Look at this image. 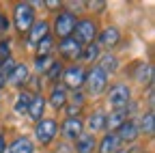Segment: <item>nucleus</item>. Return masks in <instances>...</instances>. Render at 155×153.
<instances>
[{"instance_id": "nucleus-1", "label": "nucleus", "mask_w": 155, "mask_h": 153, "mask_svg": "<svg viewBox=\"0 0 155 153\" xmlns=\"http://www.w3.org/2000/svg\"><path fill=\"white\" fill-rule=\"evenodd\" d=\"M35 24V11L30 2H17L15 5V28L19 32H28Z\"/></svg>"}, {"instance_id": "nucleus-2", "label": "nucleus", "mask_w": 155, "mask_h": 153, "mask_svg": "<svg viewBox=\"0 0 155 153\" xmlns=\"http://www.w3.org/2000/svg\"><path fill=\"white\" fill-rule=\"evenodd\" d=\"M84 82H86L91 95H101V93L106 91V86H108V75H106L99 67H93V69L86 73Z\"/></svg>"}, {"instance_id": "nucleus-3", "label": "nucleus", "mask_w": 155, "mask_h": 153, "mask_svg": "<svg viewBox=\"0 0 155 153\" xmlns=\"http://www.w3.org/2000/svg\"><path fill=\"white\" fill-rule=\"evenodd\" d=\"M108 99H110V106L114 110H125V106L129 104L131 99V93H129V86L127 84H114L108 93Z\"/></svg>"}, {"instance_id": "nucleus-4", "label": "nucleus", "mask_w": 155, "mask_h": 153, "mask_svg": "<svg viewBox=\"0 0 155 153\" xmlns=\"http://www.w3.org/2000/svg\"><path fill=\"white\" fill-rule=\"evenodd\" d=\"M73 28H75V17H73V13L63 11V13L56 15V20H54V32L61 37V39H67V37H71Z\"/></svg>"}, {"instance_id": "nucleus-5", "label": "nucleus", "mask_w": 155, "mask_h": 153, "mask_svg": "<svg viewBox=\"0 0 155 153\" xmlns=\"http://www.w3.org/2000/svg\"><path fill=\"white\" fill-rule=\"evenodd\" d=\"M73 30H75V39L82 45H88L93 43V39H97V24L93 20H80Z\"/></svg>"}, {"instance_id": "nucleus-6", "label": "nucleus", "mask_w": 155, "mask_h": 153, "mask_svg": "<svg viewBox=\"0 0 155 153\" xmlns=\"http://www.w3.org/2000/svg\"><path fill=\"white\" fill-rule=\"evenodd\" d=\"M84 78H86V71L78 65H71L67 69H63V80H65V86L67 88H73L78 91L82 84H84Z\"/></svg>"}, {"instance_id": "nucleus-7", "label": "nucleus", "mask_w": 155, "mask_h": 153, "mask_svg": "<svg viewBox=\"0 0 155 153\" xmlns=\"http://www.w3.org/2000/svg\"><path fill=\"white\" fill-rule=\"evenodd\" d=\"M56 131H58V125H56L54 119H41V121H37V129H35V134H37V138L41 140L43 145H48V142L54 140Z\"/></svg>"}, {"instance_id": "nucleus-8", "label": "nucleus", "mask_w": 155, "mask_h": 153, "mask_svg": "<svg viewBox=\"0 0 155 153\" xmlns=\"http://www.w3.org/2000/svg\"><path fill=\"white\" fill-rule=\"evenodd\" d=\"M82 43L75 39V37H67V39H63L61 43H58V52H61L65 58H80L82 54Z\"/></svg>"}, {"instance_id": "nucleus-9", "label": "nucleus", "mask_w": 155, "mask_h": 153, "mask_svg": "<svg viewBox=\"0 0 155 153\" xmlns=\"http://www.w3.org/2000/svg\"><path fill=\"white\" fill-rule=\"evenodd\" d=\"M97 45H104V48H114L116 43H119V39H121V32H119V28L116 26H108V28H104L101 32H99V37H97Z\"/></svg>"}, {"instance_id": "nucleus-10", "label": "nucleus", "mask_w": 155, "mask_h": 153, "mask_svg": "<svg viewBox=\"0 0 155 153\" xmlns=\"http://www.w3.org/2000/svg\"><path fill=\"white\" fill-rule=\"evenodd\" d=\"M45 35H50V24H48L45 20L35 22V24L30 26V30H28V43H30V45H37Z\"/></svg>"}, {"instance_id": "nucleus-11", "label": "nucleus", "mask_w": 155, "mask_h": 153, "mask_svg": "<svg viewBox=\"0 0 155 153\" xmlns=\"http://www.w3.org/2000/svg\"><path fill=\"white\" fill-rule=\"evenodd\" d=\"M138 123H136V121H125L121 127H119V134H116V136H119V140L121 142H134L136 138H138Z\"/></svg>"}, {"instance_id": "nucleus-12", "label": "nucleus", "mask_w": 155, "mask_h": 153, "mask_svg": "<svg viewBox=\"0 0 155 153\" xmlns=\"http://www.w3.org/2000/svg\"><path fill=\"white\" fill-rule=\"evenodd\" d=\"M82 127H84V123L80 121V119H67L65 121V125H63V134H65V138H69V140H75V138H80L82 136Z\"/></svg>"}, {"instance_id": "nucleus-13", "label": "nucleus", "mask_w": 155, "mask_h": 153, "mask_svg": "<svg viewBox=\"0 0 155 153\" xmlns=\"http://www.w3.org/2000/svg\"><path fill=\"white\" fill-rule=\"evenodd\" d=\"M99 151H101V153H116V151H121V140H119V136H116L114 131L106 134L104 140H101V145H99Z\"/></svg>"}, {"instance_id": "nucleus-14", "label": "nucleus", "mask_w": 155, "mask_h": 153, "mask_svg": "<svg viewBox=\"0 0 155 153\" xmlns=\"http://www.w3.org/2000/svg\"><path fill=\"white\" fill-rule=\"evenodd\" d=\"M43 110H45V99L41 97V95H32L30 106H28V114H30V119H35V121H41V117H43Z\"/></svg>"}, {"instance_id": "nucleus-15", "label": "nucleus", "mask_w": 155, "mask_h": 153, "mask_svg": "<svg viewBox=\"0 0 155 153\" xmlns=\"http://www.w3.org/2000/svg\"><path fill=\"white\" fill-rule=\"evenodd\" d=\"M95 136L93 134H82L80 138H75V149L78 153H93L95 151Z\"/></svg>"}, {"instance_id": "nucleus-16", "label": "nucleus", "mask_w": 155, "mask_h": 153, "mask_svg": "<svg viewBox=\"0 0 155 153\" xmlns=\"http://www.w3.org/2000/svg\"><path fill=\"white\" fill-rule=\"evenodd\" d=\"M127 121V110H114L110 117H106V127L110 129H119Z\"/></svg>"}, {"instance_id": "nucleus-17", "label": "nucleus", "mask_w": 155, "mask_h": 153, "mask_svg": "<svg viewBox=\"0 0 155 153\" xmlns=\"http://www.w3.org/2000/svg\"><path fill=\"white\" fill-rule=\"evenodd\" d=\"M28 67L26 65H15V69H13V73L9 75V82L11 84H15V86H19V84H24L26 80H28Z\"/></svg>"}, {"instance_id": "nucleus-18", "label": "nucleus", "mask_w": 155, "mask_h": 153, "mask_svg": "<svg viewBox=\"0 0 155 153\" xmlns=\"http://www.w3.org/2000/svg\"><path fill=\"white\" fill-rule=\"evenodd\" d=\"M50 104H52L56 110H58V108H65V104H67V91H65V86H56V88L52 91Z\"/></svg>"}, {"instance_id": "nucleus-19", "label": "nucleus", "mask_w": 155, "mask_h": 153, "mask_svg": "<svg viewBox=\"0 0 155 153\" xmlns=\"http://www.w3.org/2000/svg\"><path fill=\"white\" fill-rule=\"evenodd\" d=\"M99 69L108 75V73H114L116 69H119V61H116V56H112V54H106V56H101V61H99Z\"/></svg>"}, {"instance_id": "nucleus-20", "label": "nucleus", "mask_w": 155, "mask_h": 153, "mask_svg": "<svg viewBox=\"0 0 155 153\" xmlns=\"http://www.w3.org/2000/svg\"><path fill=\"white\" fill-rule=\"evenodd\" d=\"M9 153H32V142L28 138H17L9 147Z\"/></svg>"}, {"instance_id": "nucleus-21", "label": "nucleus", "mask_w": 155, "mask_h": 153, "mask_svg": "<svg viewBox=\"0 0 155 153\" xmlns=\"http://www.w3.org/2000/svg\"><path fill=\"white\" fill-rule=\"evenodd\" d=\"M88 127H91V134L97 131V129H104L106 127V114L104 112H95L88 117Z\"/></svg>"}, {"instance_id": "nucleus-22", "label": "nucleus", "mask_w": 155, "mask_h": 153, "mask_svg": "<svg viewBox=\"0 0 155 153\" xmlns=\"http://www.w3.org/2000/svg\"><path fill=\"white\" fill-rule=\"evenodd\" d=\"M52 48H54V39H52V35H45L43 39L37 43V52H39V56H50Z\"/></svg>"}, {"instance_id": "nucleus-23", "label": "nucleus", "mask_w": 155, "mask_h": 153, "mask_svg": "<svg viewBox=\"0 0 155 153\" xmlns=\"http://www.w3.org/2000/svg\"><path fill=\"white\" fill-rule=\"evenodd\" d=\"M80 58L82 61H95V58H99V45L97 43H88L86 48H82V54H80Z\"/></svg>"}, {"instance_id": "nucleus-24", "label": "nucleus", "mask_w": 155, "mask_h": 153, "mask_svg": "<svg viewBox=\"0 0 155 153\" xmlns=\"http://www.w3.org/2000/svg\"><path fill=\"white\" fill-rule=\"evenodd\" d=\"M153 123H155L153 110H149V112L144 114V117H142L140 125H138V131H144V134H153Z\"/></svg>"}, {"instance_id": "nucleus-25", "label": "nucleus", "mask_w": 155, "mask_h": 153, "mask_svg": "<svg viewBox=\"0 0 155 153\" xmlns=\"http://www.w3.org/2000/svg\"><path fill=\"white\" fill-rule=\"evenodd\" d=\"M30 99H32V95H30V93H22V95L17 97V104H15V112H17V114H24V112H28Z\"/></svg>"}, {"instance_id": "nucleus-26", "label": "nucleus", "mask_w": 155, "mask_h": 153, "mask_svg": "<svg viewBox=\"0 0 155 153\" xmlns=\"http://www.w3.org/2000/svg\"><path fill=\"white\" fill-rule=\"evenodd\" d=\"M13 69H15V61L11 58V56H9V58H5V61H0V75H2L5 80L13 73Z\"/></svg>"}, {"instance_id": "nucleus-27", "label": "nucleus", "mask_w": 155, "mask_h": 153, "mask_svg": "<svg viewBox=\"0 0 155 153\" xmlns=\"http://www.w3.org/2000/svg\"><path fill=\"white\" fill-rule=\"evenodd\" d=\"M45 73H48V78H50V80H56V78H61V75H63V65L54 61V63L50 65V69H48Z\"/></svg>"}, {"instance_id": "nucleus-28", "label": "nucleus", "mask_w": 155, "mask_h": 153, "mask_svg": "<svg viewBox=\"0 0 155 153\" xmlns=\"http://www.w3.org/2000/svg\"><path fill=\"white\" fill-rule=\"evenodd\" d=\"M54 61L50 58V56H39L37 58V63H35V67H37V71H41V73H45L48 69H50V65H52Z\"/></svg>"}, {"instance_id": "nucleus-29", "label": "nucleus", "mask_w": 155, "mask_h": 153, "mask_svg": "<svg viewBox=\"0 0 155 153\" xmlns=\"http://www.w3.org/2000/svg\"><path fill=\"white\" fill-rule=\"evenodd\" d=\"M9 50H11V43H9V39H2V41H0V61L9 58Z\"/></svg>"}, {"instance_id": "nucleus-30", "label": "nucleus", "mask_w": 155, "mask_h": 153, "mask_svg": "<svg viewBox=\"0 0 155 153\" xmlns=\"http://www.w3.org/2000/svg\"><path fill=\"white\" fill-rule=\"evenodd\" d=\"M151 73H153V69H151L149 65L142 67L140 73H138V82H151Z\"/></svg>"}, {"instance_id": "nucleus-31", "label": "nucleus", "mask_w": 155, "mask_h": 153, "mask_svg": "<svg viewBox=\"0 0 155 153\" xmlns=\"http://www.w3.org/2000/svg\"><path fill=\"white\" fill-rule=\"evenodd\" d=\"M7 28H9V20L0 13V30H7Z\"/></svg>"}, {"instance_id": "nucleus-32", "label": "nucleus", "mask_w": 155, "mask_h": 153, "mask_svg": "<svg viewBox=\"0 0 155 153\" xmlns=\"http://www.w3.org/2000/svg\"><path fill=\"white\" fill-rule=\"evenodd\" d=\"M43 5H45V7H50V9H56L61 2H56V0H48V2H43Z\"/></svg>"}, {"instance_id": "nucleus-33", "label": "nucleus", "mask_w": 155, "mask_h": 153, "mask_svg": "<svg viewBox=\"0 0 155 153\" xmlns=\"http://www.w3.org/2000/svg\"><path fill=\"white\" fill-rule=\"evenodd\" d=\"M0 153H5V136L0 134Z\"/></svg>"}, {"instance_id": "nucleus-34", "label": "nucleus", "mask_w": 155, "mask_h": 153, "mask_svg": "<svg viewBox=\"0 0 155 153\" xmlns=\"http://www.w3.org/2000/svg\"><path fill=\"white\" fill-rule=\"evenodd\" d=\"M5 82H7V80L2 78V75H0V88H2V86H5Z\"/></svg>"}, {"instance_id": "nucleus-35", "label": "nucleus", "mask_w": 155, "mask_h": 153, "mask_svg": "<svg viewBox=\"0 0 155 153\" xmlns=\"http://www.w3.org/2000/svg\"><path fill=\"white\" fill-rule=\"evenodd\" d=\"M116 153H129V151H116Z\"/></svg>"}]
</instances>
